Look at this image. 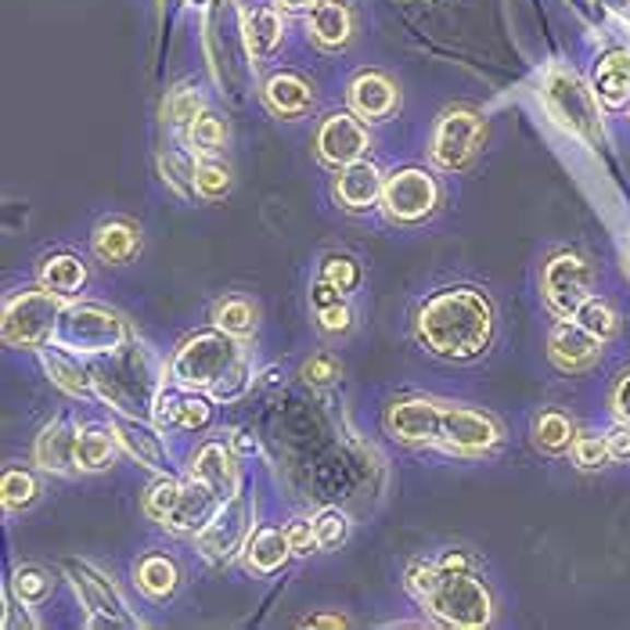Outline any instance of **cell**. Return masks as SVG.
<instances>
[{"label":"cell","instance_id":"obj_1","mask_svg":"<svg viewBox=\"0 0 630 630\" xmlns=\"http://www.w3.org/2000/svg\"><path fill=\"white\" fill-rule=\"evenodd\" d=\"M418 339L443 361H472L493 339V306L476 289H443L418 311Z\"/></svg>","mask_w":630,"mask_h":630},{"label":"cell","instance_id":"obj_2","mask_svg":"<svg viewBox=\"0 0 630 630\" xmlns=\"http://www.w3.org/2000/svg\"><path fill=\"white\" fill-rule=\"evenodd\" d=\"M411 595L447 627H487L490 623V595L468 570H447V565H418L407 580Z\"/></svg>","mask_w":630,"mask_h":630},{"label":"cell","instance_id":"obj_3","mask_svg":"<svg viewBox=\"0 0 630 630\" xmlns=\"http://www.w3.org/2000/svg\"><path fill=\"white\" fill-rule=\"evenodd\" d=\"M94 375V389L102 397L119 407L127 415H148V407H155V382L148 372V357L138 346H127V350H113L108 361H97L91 368Z\"/></svg>","mask_w":630,"mask_h":630},{"label":"cell","instance_id":"obj_4","mask_svg":"<svg viewBox=\"0 0 630 630\" xmlns=\"http://www.w3.org/2000/svg\"><path fill=\"white\" fill-rule=\"evenodd\" d=\"M242 364V350L234 342L231 331H199L188 342L180 346L177 357H173V378L180 382L184 389H213L220 378L231 375L234 368Z\"/></svg>","mask_w":630,"mask_h":630},{"label":"cell","instance_id":"obj_5","mask_svg":"<svg viewBox=\"0 0 630 630\" xmlns=\"http://www.w3.org/2000/svg\"><path fill=\"white\" fill-rule=\"evenodd\" d=\"M545 105L555 116L562 130H570L573 138L587 141V144H602V119H598V97L595 91H587L573 72H551L545 80Z\"/></svg>","mask_w":630,"mask_h":630},{"label":"cell","instance_id":"obj_6","mask_svg":"<svg viewBox=\"0 0 630 630\" xmlns=\"http://www.w3.org/2000/svg\"><path fill=\"white\" fill-rule=\"evenodd\" d=\"M55 336L66 342V350H80V353H113L127 339V328H122L119 314L105 311V306L94 303H80L61 311L58 317V331Z\"/></svg>","mask_w":630,"mask_h":630},{"label":"cell","instance_id":"obj_7","mask_svg":"<svg viewBox=\"0 0 630 630\" xmlns=\"http://www.w3.org/2000/svg\"><path fill=\"white\" fill-rule=\"evenodd\" d=\"M58 317H61L58 292H51V289L22 292L8 303V311H4V342L22 346V350L47 346V339L58 331Z\"/></svg>","mask_w":630,"mask_h":630},{"label":"cell","instance_id":"obj_8","mask_svg":"<svg viewBox=\"0 0 630 630\" xmlns=\"http://www.w3.org/2000/svg\"><path fill=\"white\" fill-rule=\"evenodd\" d=\"M591 285H595L591 264L576 253H555L545 267V278H540L545 303L555 317H576L580 306L591 300Z\"/></svg>","mask_w":630,"mask_h":630},{"label":"cell","instance_id":"obj_9","mask_svg":"<svg viewBox=\"0 0 630 630\" xmlns=\"http://www.w3.org/2000/svg\"><path fill=\"white\" fill-rule=\"evenodd\" d=\"M382 206L400 224H418L436 209V180L418 166L397 170L382 188Z\"/></svg>","mask_w":630,"mask_h":630},{"label":"cell","instance_id":"obj_10","mask_svg":"<svg viewBox=\"0 0 630 630\" xmlns=\"http://www.w3.org/2000/svg\"><path fill=\"white\" fill-rule=\"evenodd\" d=\"M249 518H253V504L242 490H234L231 498L220 504V512L213 515L202 534H199V551L213 562H228L234 551L245 545V534H249Z\"/></svg>","mask_w":630,"mask_h":630},{"label":"cell","instance_id":"obj_11","mask_svg":"<svg viewBox=\"0 0 630 630\" xmlns=\"http://www.w3.org/2000/svg\"><path fill=\"white\" fill-rule=\"evenodd\" d=\"M479 141H483V119L468 113V108H451L440 119L436 138H432V159L443 170H462L472 163Z\"/></svg>","mask_w":630,"mask_h":630},{"label":"cell","instance_id":"obj_12","mask_svg":"<svg viewBox=\"0 0 630 630\" xmlns=\"http://www.w3.org/2000/svg\"><path fill=\"white\" fill-rule=\"evenodd\" d=\"M498 425L483 411L472 407H443V425H440V443L436 447L458 451V454H483L498 443Z\"/></svg>","mask_w":630,"mask_h":630},{"label":"cell","instance_id":"obj_13","mask_svg":"<svg viewBox=\"0 0 630 630\" xmlns=\"http://www.w3.org/2000/svg\"><path fill=\"white\" fill-rule=\"evenodd\" d=\"M69 576L72 587H77L80 602L86 605V612L94 616L97 623H113V627H138V620L127 612V602L119 598V591L108 584L102 573H94L91 565H77L69 562Z\"/></svg>","mask_w":630,"mask_h":630},{"label":"cell","instance_id":"obj_14","mask_svg":"<svg viewBox=\"0 0 630 630\" xmlns=\"http://www.w3.org/2000/svg\"><path fill=\"white\" fill-rule=\"evenodd\" d=\"M548 353L562 372H587L591 364H598L602 339L580 325L576 317H562L548 336Z\"/></svg>","mask_w":630,"mask_h":630},{"label":"cell","instance_id":"obj_15","mask_svg":"<svg viewBox=\"0 0 630 630\" xmlns=\"http://www.w3.org/2000/svg\"><path fill=\"white\" fill-rule=\"evenodd\" d=\"M317 152L331 166H350L368 152V130L350 113L328 116L317 130Z\"/></svg>","mask_w":630,"mask_h":630},{"label":"cell","instance_id":"obj_16","mask_svg":"<svg viewBox=\"0 0 630 630\" xmlns=\"http://www.w3.org/2000/svg\"><path fill=\"white\" fill-rule=\"evenodd\" d=\"M386 425L397 440L404 443H440V425H443V404L415 397L400 400L389 407Z\"/></svg>","mask_w":630,"mask_h":630},{"label":"cell","instance_id":"obj_17","mask_svg":"<svg viewBox=\"0 0 630 630\" xmlns=\"http://www.w3.org/2000/svg\"><path fill=\"white\" fill-rule=\"evenodd\" d=\"M220 504H224V498L206 483L202 476H191L188 483L180 487V498H177V509L170 512V518L163 526L177 529V534H195L199 537L202 529L213 523V515L220 512Z\"/></svg>","mask_w":630,"mask_h":630},{"label":"cell","instance_id":"obj_18","mask_svg":"<svg viewBox=\"0 0 630 630\" xmlns=\"http://www.w3.org/2000/svg\"><path fill=\"white\" fill-rule=\"evenodd\" d=\"M350 105L361 119H386L397 108V86L382 72H361L350 86Z\"/></svg>","mask_w":630,"mask_h":630},{"label":"cell","instance_id":"obj_19","mask_svg":"<svg viewBox=\"0 0 630 630\" xmlns=\"http://www.w3.org/2000/svg\"><path fill=\"white\" fill-rule=\"evenodd\" d=\"M595 97L605 108H623L630 102V51H609L595 66Z\"/></svg>","mask_w":630,"mask_h":630},{"label":"cell","instance_id":"obj_20","mask_svg":"<svg viewBox=\"0 0 630 630\" xmlns=\"http://www.w3.org/2000/svg\"><path fill=\"white\" fill-rule=\"evenodd\" d=\"M91 245L97 259L119 267V264H130V259L141 253V231L127 224V220H105V224H97Z\"/></svg>","mask_w":630,"mask_h":630},{"label":"cell","instance_id":"obj_21","mask_svg":"<svg viewBox=\"0 0 630 630\" xmlns=\"http://www.w3.org/2000/svg\"><path fill=\"white\" fill-rule=\"evenodd\" d=\"M382 188H386V180H382V173L372 166V163H350L342 170V177L336 184V195L346 209H368L375 199H382Z\"/></svg>","mask_w":630,"mask_h":630},{"label":"cell","instance_id":"obj_22","mask_svg":"<svg viewBox=\"0 0 630 630\" xmlns=\"http://www.w3.org/2000/svg\"><path fill=\"white\" fill-rule=\"evenodd\" d=\"M33 454L47 472H72V468H80L77 465V436H72L66 422L47 425L40 436H36Z\"/></svg>","mask_w":630,"mask_h":630},{"label":"cell","instance_id":"obj_23","mask_svg":"<svg viewBox=\"0 0 630 630\" xmlns=\"http://www.w3.org/2000/svg\"><path fill=\"white\" fill-rule=\"evenodd\" d=\"M306 26H311L314 40L320 47H346V40H350V11H346L342 0H317V4L311 8V19H306Z\"/></svg>","mask_w":630,"mask_h":630},{"label":"cell","instance_id":"obj_24","mask_svg":"<svg viewBox=\"0 0 630 630\" xmlns=\"http://www.w3.org/2000/svg\"><path fill=\"white\" fill-rule=\"evenodd\" d=\"M267 105L275 108L278 116H303L306 108L314 105V91L311 83L295 72H278V77L267 80Z\"/></svg>","mask_w":630,"mask_h":630},{"label":"cell","instance_id":"obj_25","mask_svg":"<svg viewBox=\"0 0 630 630\" xmlns=\"http://www.w3.org/2000/svg\"><path fill=\"white\" fill-rule=\"evenodd\" d=\"M40 353H44L47 375H51L61 389L72 393V397H91V393H94V375L86 372L77 357L66 353V350H51V346H40Z\"/></svg>","mask_w":630,"mask_h":630},{"label":"cell","instance_id":"obj_26","mask_svg":"<svg viewBox=\"0 0 630 630\" xmlns=\"http://www.w3.org/2000/svg\"><path fill=\"white\" fill-rule=\"evenodd\" d=\"M116 436H119L122 447H127L141 465H148V468H166V443L159 440L144 422L122 418V422L116 425Z\"/></svg>","mask_w":630,"mask_h":630},{"label":"cell","instance_id":"obj_27","mask_svg":"<svg viewBox=\"0 0 630 630\" xmlns=\"http://www.w3.org/2000/svg\"><path fill=\"white\" fill-rule=\"evenodd\" d=\"M195 476H202L220 498H231L234 483H238V468H234L231 451L220 447V443H206L199 451V458H195Z\"/></svg>","mask_w":630,"mask_h":630},{"label":"cell","instance_id":"obj_28","mask_svg":"<svg viewBox=\"0 0 630 630\" xmlns=\"http://www.w3.org/2000/svg\"><path fill=\"white\" fill-rule=\"evenodd\" d=\"M281 15L275 8H253V11H245V47L256 55V58H267V55H275L278 51V44H281Z\"/></svg>","mask_w":630,"mask_h":630},{"label":"cell","instance_id":"obj_29","mask_svg":"<svg viewBox=\"0 0 630 630\" xmlns=\"http://www.w3.org/2000/svg\"><path fill=\"white\" fill-rule=\"evenodd\" d=\"M116 429L105 425H86L77 432V465L86 472H97V468H108L116 458Z\"/></svg>","mask_w":630,"mask_h":630},{"label":"cell","instance_id":"obj_30","mask_svg":"<svg viewBox=\"0 0 630 630\" xmlns=\"http://www.w3.org/2000/svg\"><path fill=\"white\" fill-rule=\"evenodd\" d=\"M292 545H289V529H259V534L245 545V559H249L253 570L259 573H275L289 562Z\"/></svg>","mask_w":630,"mask_h":630},{"label":"cell","instance_id":"obj_31","mask_svg":"<svg viewBox=\"0 0 630 630\" xmlns=\"http://www.w3.org/2000/svg\"><path fill=\"white\" fill-rule=\"evenodd\" d=\"M40 281H44V289H51V292H58V295H72V292L83 289L86 267H83L80 256L55 253V256H47L44 264H40Z\"/></svg>","mask_w":630,"mask_h":630},{"label":"cell","instance_id":"obj_32","mask_svg":"<svg viewBox=\"0 0 630 630\" xmlns=\"http://www.w3.org/2000/svg\"><path fill=\"white\" fill-rule=\"evenodd\" d=\"M138 584L144 595L163 602L177 591V565H173L166 555H144L138 562Z\"/></svg>","mask_w":630,"mask_h":630},{"label":"cell","instance_id":"obj_33","mask_svg":"<svg viewBox=\"0 0 630 630\" xmlns=\"http://www.w3.org/2000/svg\"><path fill=\"white\" fill-rule=\"evenodd\" d=\"M159 418L170 425H180V429H202L209 422V404L202 397H159Z\"/></svg>","mask_w":630,"mask_h":630},{"label":"cell","instance_id":"obj_34","mask_svg":"<svg viewBox=\"0 0 630 630\" xmlns=\"http://www.w3.org/2000/svg\"><path fill=\"white\" fill-rule=\"evenodd\" d=\"M213 320H217V328L231 331L234 339L253 336V328H256V306L238 300V295H231V300H220V303L213 306Z\"/></svg>","mask_w":630,"mask_h":630},{"label":"cell","instance_id":"obj_35","mask_svg":"<svg viewBox=\"0 0 630 630\" xmlns=\"http://www.w3.org/2000/svg\"><path fill=\"white\" fill-rule=\"evenodd\" d=\"M534 440L540 451L548 454H562L565 447H573V425L570 418L559 415V411H545L534 422Z\"/></svg>","mask_w":630,"mask_h":630},{"label":"cell","instance_id":"obj_36","mask_svg":"<svg viewBox=\"0 0 630 630\" xmlns=\"http://www.w3.org/2000/svg\"><path fill=\"white\" fill-rule=\"evenodd\" d=\"M55 580L47 576L40 565H22V570L15 573V580H11V591H15V598L22 605H40L47 602V595H51Z\"/></svg>","mask_w":630,"mask_h":630},{"label":"cell","instance_id":"obj_37","mask_svg":"<svg viewBox=\"0 0 630 630\" xmlns=\"http://www.w3.org/2000/svg\"><path fill=\"white\" fill-rule=\"evenodd\" d=\"M195 191L209 202L224 199L231 191V170L224 163H217V159H206V163L195 166Z\"/></svg>","mask_w":630,"mask_h":630},{"label":"cell","instance_id":"obj_38","mask_svg":"<svg viewBox=\"0 0 630 630\" xmlns=\"http://www.w3.org/2000/svg\"><path fill=\"white\" fill-rule=\"evenodd\" d=\"M576 320L580 325H584L587 331H595V336L605 342V339H612L616 336V328H620V320H616V311L605 300H595V295H591V300L580 306L576 311Z\"/></svg>","mask_w":630,"mask_h":630},{"label":"cell","instance_id":"obj_39","mask_svg":"<svg viewBox=\"0 0 630 630\" xmlns=\"http://www.w3.org/2000/svg\"><path fill=\"white\" fill-rule=\"evenodd\" d=\"M0 493H4V509L19 512V509H30L36 501V479L22 468H8L4 472V483H0Z\"/></svg>","mask_w":630,"mask_h":630},{"label":"cell","instance_id":"obj_40","mask_svg":"<svg viewBox=\"0 0 630 630\" xmlns=\"http://www.w3.org/2000/svg\"><path fill=\"white\" fill-rule=\"evenodd\" d=\"M320 278L331 281L339 292H350L361 285V264L353 256H328L325 267H320Z\"/></svg>","mask_w":630,"mask_h":630},{"label":"cell","instance_id":"obj_41","mask_svg":"<svg viewBox=\"0 0 630 630\" xmlns=\"http://www.w3.org/2000/svg\"><path fill=\"white\" fill-rule=\"evenodd\" d=\"M573 462L580 468H587V472H595V468H605L612 462L609 454V440L605 436H576L573 440Z\"/></svg>","mask_w":630,"mask_h":630},{"label":"cell","instance_id":"obj_42","mask_svg":"<svg viewBox=\"0 0 630 630\" xmlns=\"http://www.w3.org/2000/svg\"><path fill=\"white\" fill-rule=\"evenodd\" d=\"M166 116H170V122H177V127H191V122L202 116L199 91H191V86H180V91H173V97L166 102Z\"/></svg>","mask_w":630,"mask_h":630},{"label":"cell","instance_id":"obj_43","mask_svg":"<svg viewBox=\"0 0 630 630\" xmlns=\"http://www.w3.org/2000/svg\"><path fill=\"white\" fill-rule=\"evenodd\" d=\"M180 487L184 483H173V479H159V483L148 490V498H144V512L159 518V523H166L170 512L177 509V498H180Z\"/></svg>","mask_w":630,"mask_h":630},{"label":"cell","instance_id":"obj_44","mask_svg":"<svg viewBox=\"0 0 630 630\" xmlns=\"http://www.w3.org/2000/svg\"><path fill=\"white\" fill-rule=\"evenodd\" d=\"M188 138H191V144H195V152L209 155V152H217V148L224 144V122H220L217 116L202 113L199 119L191 122Z\"/></svg>","mask_w":630,"mask_h":630},{"label":"cell","instance_id":"obj_45","mask_svg":"<svg viewBox=\"0 0 630 630\" xmlns=\"http://www.w3.org/2000/svg\"><path fill=\"white\" fill-rule=\"evenodd\" d=\"M314 534H317V548H339L346 540V515L339 509H325L314 518Z\"/></svg>","mask_w":630,"mask_h":630},{"label":"cell","instance_id":"obj_46","mask_svg":"<svg viewBox=\"0 0 630 630\" xmlns=\"http://www.w3.org/2000/svg\"><path fill=\"white\" fill-rule=\"evenodd\" d=\"M163 170H166V177H170V184H173L177 191L188 195V191L195 188V166H191L184 155H173V152H170V155L163 159Z\"/></svg>","mask_w":630,"mask_h":630},{"label":"cell","instance_id":"obj_47","mask_svg":"<svg viewBox=\"0 0 630 630\" xmlns=\"http://www.w3.org/2000/svg\"><path fill=\"white\" fill-rule=\"evenodd\" d=\"M245 386H249V364L242 361L231 375H224V378L217 382V386H213V397H217V400H234Z\"/></svg>","mask_w":630,"mask_h":630},{"label":"cell","instance_id":"obj_48","mask_svg":"<svg viewBox=\"0 0 630 630\" xmlns=\"http://www.w3.org/2000/svg\"><path fill=\"white\" fill-rule=\"evenodd\" d=\"M317 314H320V328H325L328 336H346V331H350L353 314H350V306H346V303H336V306L317 311Z\"/></svg>","mask_w":630,"mask_h":630},{"label":"cell","instance_id":"obj_49","mask_svg":"<svg viewBox=\"0 0 630 630\" xmlns=\"http://www.w3.org/2000/svg\"><path fill=\"white\" fill-rule=\"evenodd\" d=\"M289 545H292V555H311L317 548V534H314V523H292L289 526Z\"/></svg>","mask_w":630,"mask_h":630},{"label":"cell","instance_id":"obj_50","mask_svg":"<svg viewBox=\"0 0 630 630\" xmlns=\"http://www.w3.org/2000/svg\"><path fill=\"white\" fill-rule=\"evenodd\" d=\"M303 375L311 378V382H317V386H328V382L339 378V368H336L331 357H314V361L303 368Z\"/></svg>","mask_w":630,"mask_h":630},{"label":"cell","instance_id":"obj_51","mask_svg":"<svg viewBox=\"0 0 630 630\" xmlns=\"http://www.w3.org/2000/svg\"><path fill=\"white\" fill-rule=\"evenodd\" d=\"M612 411H616V418L620 422H627L630 425V372L616 382V389H612Z\"/></svg>","mask_w":630,"mask_h":630},{"label":"cell","instance_id":"obj_52","mask_svg":"<svg viewBox=\"0 0 630 630\" xmlns=\"http://www.w3.org/2000/svg\"><path fill=\"white\" fill-rule=\"evenodd\" d=\"M605 440H609V454H612V462H630V425L612 429Z\"/></svg>","mask_w":630,"mask_h":630},{"label":"cell","instance_id":"obj_53","mask_svg":"<svg viewBox=\"0 0 630 630\" xmlns=\"http://www.w3.org/2000/svg\"><path fill=\"white\" fill-rule=\"evenodd\" d=\"M311 300H314V306L317 311H328V306H336V303H342V292L331 285V281H325L320 278L317 285H314V292H311Z\"/></svg>","mask_w":630,"mask_h":630},{"label":"cell","instance_id":"obj_54","mask_svg":"<svg viewBox=\"0 0 630 630\" xmlns=\"http://www.w3.org/2000/svg\"><path fill=\"white\" fill-rule=\"evenodd\" d=\"M440 565H447V570H468V555H462V551H447L440 559Z\"/></svg>","mask_w":630,"mask_h":630},{"label":"cell","instance_id":"obj_55","mask_svg":"<svg viewBox=\"0 0 630 630\" xmlns=\"http://www.w3.org/2000/svg\"><path fill=\"white\" fill-rule=\"evenodd\" d=\"M306 627H346L342 616H311V620H303Z\"/></svg>","mask_w":630,"mask_h":630},{"label":"cell","instance_id":"obj_56","mask_svg":"<svg viewBox=\"0 0 630 630\" xmlns=\"http://www.w3.org/2000/svg\"><path fill=\"white\" fill-rule=\"evenodd\" d=\"M234 447H238L242 454H253V451H256V443H253L249 436H245V432H234Z\"/></svg>","mask_w":630,"mask_h":630},{"label":"cell","instance_id":"obj_57","mask_svg":"<svg viewBox=\"0 0 630 630\" xmlns=\"http://www.w3.org/2000/svg\"><path fill=\"white\" fill-rule=\"evenodd\" d=\"M278 4L285 8V11H303V8H314L317 0H278Z\"/></svg>","mask_w":630,"mask_h":630},{"label":"cell","instance_id":"obj_58","mask_svg":"<svg viewBox=\"0 0 630 630\" xmlns=\"http://www.w3.org/2000/svg\"><path fill=\"white\" fill-rule=\"evenodd\" d=\"M612 11L620 15L623 22H630V0H612Z\"/></svg>","mask_w":630,"mask_h":630},{"label":"cell","instance_id":"obj_59","mask_svg":"<svg viewBox=\"0 0 630 630\" xmlns=\"http://www.w3.org/2000/svg\"><path fill=\"white\" fill-rule=\"evenodd\" d=\"M623 264H627V275H630V242H627V249H623Z\"/></svg>","mask_w":630,"mask_h":630},{"label":"cell","instance_id":"obj_60","mask_svg":"<svg viewBox=\"0 0 630 630\" xmlns=\"http://www.w3.org/2000/svg\"><path fill=\"white\" fill-rule=\"evenodd\" d=\"M191 4H206V0H191Z\"/></svg>","mask_w":630,"mask_h":630}]
</instances>
